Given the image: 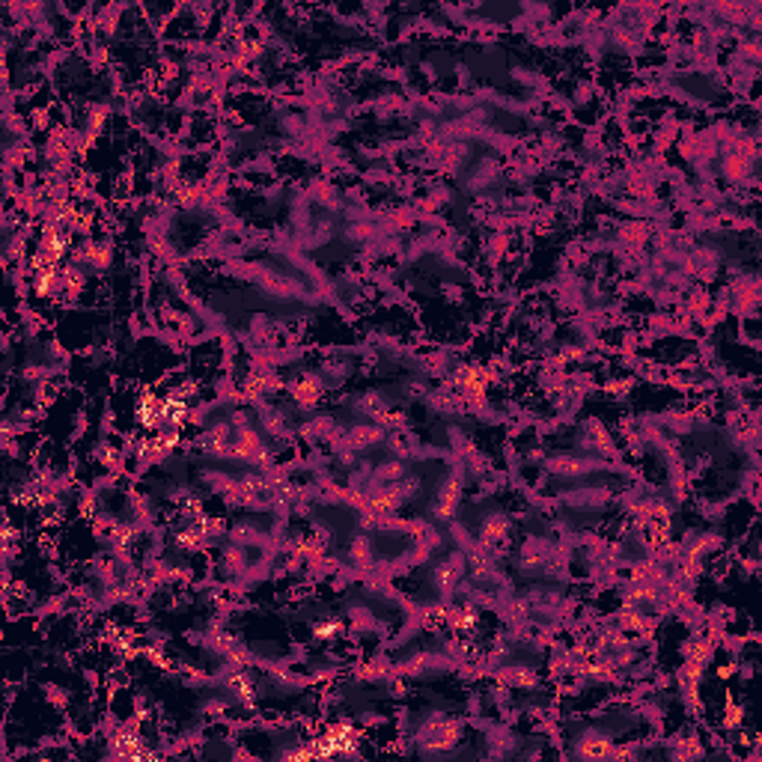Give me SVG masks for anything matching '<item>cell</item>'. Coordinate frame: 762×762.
Wrapping results in <instances>:
<instances>
[{
  "instance_id": "1",
  "label": "cell",
  "mask_w": 762,
  "mask_h": 762,
  "mask_svg": "<svg viewBox=\"0 0 762 762\" xmlns=\"http://www.w3.org/2000/svg\"><path fill=\"white\" fill-rule=\"evenodd\" d=\"M462 727L447 718V715H435L432 721H426L420 730H417V745H423L429 754H438V751H450L453 745H459L462 739Z\"/></svg>"
}]
</instances>
